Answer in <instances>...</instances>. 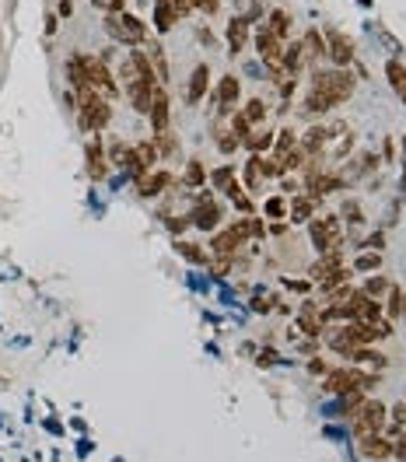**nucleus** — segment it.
Masks as SVG:
<instances>
[{"instance_id":"1","label":"nucleus","mask_w":406,"mask_h":462,"mask_svg":"<svg viewBox=\"0 0 406 462\" xmlns=\"http://www.w3.org/2000/svg\"><path fill=\"white\" fill-rule=\"evenodd\" d=\"M354 95V74L347 67H333V70H312V91L305 99V116H326L329 109L343 105Z\"/></svg>"},{"instance_id":"2","label":"nucleus","mask_w":406,"mask_h":462,"mask_svg":"<svg viewBox=\"0 0 406 462\" xmlns=\"http://www.w3.org/2000/svg\"><path fill=\"white\" fill-rule=\"evenodd\" d=\"M77 116H81L77 123H81L84 133H98L112 123V105L95 88H84V91H77Z\"/></svg>"},{"instance_id":"3","label":"nucleus","mask_w":406,"mask_h":462,"mask_svg":"<svg viewBox=\"0 0 406 462\" xmlns=\"http://www.w3.org/2000/svg\"><path fill=\"white\" fill-rule=\"evenodd\" d=\"M385 417H389V403L385 399H379V396H368L364 403L357 407V413L351 417V431L357 438H364V435H382V427H385Z\"/></svg>"},{"instance_id":"4","label":"nucleus","mask_w":406,"mask_h":462,"mask_svg":"<svg viewBox=\"0 0 406 462\" xmlns=\"http://www.w3.org/2000/svg\"><path fill=\"white\" fill-rule=\"evenodd\" d=\"M308 238L319 253H329V249H343V228L340 218H308Z\"/></svg>"},{"instance_id":"5","label":"nucleus","mask_w":406,"mask_h":462,"mask_svg":"<svg viewBox=\"0 0 406 462\" xmlns=\"http://www.w3.org/2000/svg\"><path fill=\"white\" fill-rule=\"evenodd\" d=\"M84 77H88V88H95L98 95H105V99L120 95L116 77H112V70H109V64H105L102 56H88V53H84Z\"/></svg>"},{"instance_id":"6","label":"nucleus","mask_w":406,"mask_h":462,"mask_svg":"<svg viewBox=\"0 0 406 462\" xmlns=\"http://www.w3.org/2000/svg\"><path fill=\"white\" fill-rule=\"evenodd\" d=\"M189 224L200 228V231H214L221 224V203L211 196V193H200L196 196V207L189 214Z\"/></svg>"},{"instance_id":"7","label":"nucleus","mask_w":406,"mask_h":462,"mask_svg":"<svg viewBox=\"0 0 406 462\" xmlns=\"http://www.w3.org/2000/svg\"><path fill=\"white\" fill-rule=\"evenodd\" d=\"M256 53L263 56L273 70H280V53H284V42L270 32L267 25H259V28H256Z\"/></svg>"},{"instance_id":"8","label":"nucleus","mask_w":406,"mask_h":462,"mask_svg":"<svg viewBox=\"0 0 406 462\" xmlns=\"http://www.w3.org/2000/svg\"><path fill=\"white\" fill-rule=\"evenodd\" d=\"M154 88H158V81H148V77H133V81H126V99H130V105H133L137 112L148 116L151 99H154Z\"/></svg>"},{"instance_id":"9","label":"nucleus","mask_w":406,"mask_h":462,"mask_svg":"<svg viewBox=\"0 0 406 462\" xmlns=\"http://www.w3.org/2000/svg\"><path fill=\"white\" fill-rule=\"evenodd\" d=\"M326 60H333V67H351L354 64V42L343 32H326Z\"/></svg>"},{"instance_id":"10","label":"nucleus","mask_w":406,"mask_h":462,"mask_svg":"<svg viewBox=\"0 0 406 462\" xmlns=\"http://www.w3.org/2000/svg\"><path fill=\"white\" fill-rule=\"evenodd\" d=\"M168 182H172V172L151 168L148 175L137 179V196H140V200H154V196H161V193L168 190Z\"/></svg>"},{"instance_id":"11","label":"nucleus","mask_w":406,"mask_h":462,"mask_svg":"<svg viewBox=\"0 0 406 462\" xmlns=\"http://www.w3.org/2000/svg\"><path fill=\"white\" fill-rule=\"evenodd\" d=\"M298 329L308 336V340H319V336H323V329H326L323 312L315 308V301H312V298H305V305L298 308Z\"/></svg>"},{"instance_id":"12","label":"nucleus","mask_w":406,"mask_h":462,"mask_svg":"<svg viewBox=\"0 0 406 462\" xmlns=\"http://www.w3.org/2000/svg\"><path fill=\"white\" fill-rule=\"evenodd\" d=\"M168 116H172L168 91L158 84V88H154V99H151V109H148V119H151V130H154V133H165V130H168Z\"/></svg>"},{"instance_id":"13","label":"nucleus","mask_w":406,"mask_h":462,"mask_svg":"<svg viewBox=\"0 0 406 462\" xmlns=\"http://www.w3.org/2000/svg\"><path fill=\"white\" fill-rule=\"evenodd\" d=\"M207 88H211V67L207 64H196L193 74H189V84H186V102L196 105L203 95H207Z\"/></svg>"},{"instance_id":"14","label":"nucleus","mask_w":406,"mask_h":462,"mask_svg":"<svg viewBox=\"0 0 406 462\" xmlns=\"http://www.w3.org/2000/svg\"><path fill=\"white\" fill-rule=\"evenodd\" d=\"M392 455V441L382 438V435H364L361 438V459L368 462H385Z\"/></svg>"},{"instance_id":"15","label":"nucleus","mask_w":406,"mask_h":462,"mask_svg":"<svg viewBox=\"0 0 406 462\" xmlns=\"http://www.w3.org/2000/svg\"><path fill=\"white\" fill-rule=\"evenodd\" d=\"M239 95H242L239 77H235V74H224L221 84H217V105H221V116H231V105L239 102Z\"/></svg>"},{"instance_id":"16","label":"nucleus","mask_w":406,"mask_h":462,"mask_svg":"<svg viewBox=\"0 0 406 462\" xmlns=\"http://www.w3.org/2000/svg\"><path fill=\"white\" fill-rule=\"evenodd\" d=\"M84 158H88V175L92 179H105L109 175V162H105V144L95 137L88 147H84Z\"/></svg>"},{"instance_id":"17","label":"nucleus","mask_w":406,"mask_h":462,"mask_svg":"<svg viewBox=\"0 0 406 462\" xmlns=\"http://www.w3.org/2000/svg\"><path fill=\"white\" fill-rule=\"evenodd\" d=\"M315 200L308 196V193H298V196H291L287 200V214H291V224H308V218L315 214Z\"/></svg>"},{"instance_id":"18","label":"nucleus","mask_w":406,"mask_h":462,"mask_svg":"<svg viewBox=\"0 0 406 462\" xmlns=\"http://www.w3.org/2000/svg\"><path fill=\"white\" fill-rule=\"evenodd\" d=\"M249 25H252V21H249L245 14H239V18L228 21V36H224V39H228V49H231V53H242V46H245V39H249Z\"/></svg>"},{"instance_id":"19","label":"nucleus","mask_w":406,"mask_h":462,"mask_svg":"<svg viewBox=\"0 0 406 462\" xmlns=\"http://www.w3.org/2000/svg\"><path fill=\"white\" fill-rule=\"evenodd\" d=\"M340 266H347L343 263V253L340 249H329V253H323L315 263H312V281H323V277H329V273H336Z\"/></svg>"},{"instance_id":"20","label":"nucleus","mask_w":406,"mask_h":462,"mask_svg":"<svg viewBox=\"0 0 406 462\" xmlns=\"http://www.w3.org/2000/svg\"><path fill=\"white\" fill-rule=\"evenodd\" d=\"M385 81L406 105V67H403V60H385Z\"/></svg>"},{"instance_id":"21","label":"nucleus","mask_w":406,"mask_h":462,"mask_svg":"<svg viewBox=\"0 0 406 462\" xmlns=\"http://www.w3.org/2000/svg\"><path fill=\"white\" fill-rule=\"evenodd\" d=\"M301 67H305V49H301V42H291V46H284V53H280V70L295 77Z\"/></svg>"},{"instance_id":"22","label":"nucleus","mask_w":406,"mask_h":462,"mask_svg":"<svg viewBox=\"0 0 406 462\" xmlns=\"http://www.w3.org/2000/svg\"><path fill=\"white\" fill-rule=\"evenodd\" d=\"M368 399V392L364 389H347V392H340V403H336V413L340 417H354L357 413V407Z\"/></svg>"},{"instance_id":"23","label":"nucleus","mask_w":406,"mask_h":462,"mask_svg":"<svg viewBox=\"0 0 406 462\" xmlns=\"http://www.w3.org/2000/svg\"><path fill=\"white\" fill-rule=\"evenodd\" d=\"M351 361H354V364H368V368H375V372H382V368H389V357H385L382 350H375L371 344H368V347H357Z\"/></svg>"},{"instance_id":"24","label":"nucleus","mask_w":406,"mask_h":462,"mask_svg":"<svg viewBox=\"0 0 406 462\" xmlns=\"http://www.w3.org/2000/svg\"><path fill=\"white\" fill-rule=\"evenodd\" d=\"M267 28L280 39V42H287V36H291V14H287L284 8H273L270 11V18H267Z\"/></svg>"},{"instance_id":"25","label":"nucleus","mask_w":406,"mask_h":462,"mask_svg":"<svg viewBox=\"0 0 406 462\" xmlns=\"http://www.w3.org/2000/svg\"><path fill=\"white\" fill-rule=\"evenodd\" d=\"M301 49H305V56H312V60H326V36L319 32V28H308L305 39H301Z\"/></svg>"},{"instance_id":"26","label":"nucleus","mask_w":406,"mask_h":462,"mask_svg":"<svg viewBox=\"0 0 406 462\" xmlns=\"http://www.w3.org/2000/svg\"><path fill=\"white\" fill-rule=\"evenodd\" d=\"M67 81H70L74 91H84V88H88V77H84V53H74V56L67 60Z\"/></svg>"},{"instance_id":"27","label":"nucleus","mask_w":406,"mask_h":462,"mask_svg":"<svg viewBox=\"0 0 406 462\" xmlns=\"http://www.w3.org/2000/svg\"><path fill=\"white\" fill-rule=\"evenodd\" d=\"M172 25H176V11H172V0H154V28L165 36V32H172Z\"/></svg>"},{"instance_id":"28","label":"nucleus","mask_w":406,"mask_h":462,"mask_svg":"<svg viewBox=\"0 0 406 462\" xmlns=\"http://www.w3.org/2000/svg\"><path fill=\"white\" fill-rule=\"evenodd\" d=\"M403 308H406V294L392 284V287H389V301H385V308H382V316H385V319H403Z\"/></svg>"},{"instance_id":"29","label":"nucleus","mask_w":406,"mask_h":462,"mask_svg":"<svg viewBox=\"0 0 406 462\" xmlns=\"http://www.w3.org/2000/svg\"><path fill=\"white\" fill-rule=\"evenodd\" d=\"M389 287H392V281H389V277H382V273H371L368 281H364V287H361V291H364L368 298H375V301H379L382 294H389Z\"/></svg>"},{"instance_id":"30","label":"nucleus","mask_w":406,"mask_h":462,"mask_svg":"<svg viewBox=\"0 0 406 462\" xmlns=\"http://www.w3.org/2000/svg\"><path fill=\"white\" fill-rule=\"evenodd\" d=\"M379 266H382V253H379V249H368V253H361V256L354 259L351 270H357V273H375Z\"/></svg>"},{"instance_id":"31","label":"nucleus","mask_w":406,"mask_h":462,"mask_svg":"<svg viewBox=\"0 0 406 462\" xmlns=\"http://www.w3.org/2000/svg\"><path fill=\"white\" fill-rule=\"evenodd\" d=\"M224 193H228V200H231V203H235V207H239L242 214H252V210H256V207H252V200H249V193H245V190L239 186V179H235V182H231V186H228Z\"/></svg>"},{"instance_id":"32","label":"nucleus","mask_w":406,"mask_h":462,"mask_svg":"<svg viewBox=\"0 0 406 462\" xmlns=\"http://www.w3.org/2000/svg\"><path fill=\"white\" fill-rule=\"evenodd\" d=\"M126 154H130V144H123V140H109V147H105V162H109V165H120V168H123Z\"/></svg>"},{"instance_id":"33","label":"nucleus","mask_w":406,"mask_h":462,"mask_svg":"<svg viewBox=\"0 0 406 462\" xmlns=\"http://www.w3.org/2000/svg\"><path fill=\"white\" fill-rule=\"evenodd\" d=\"M267 112H270V109H267V102H263V99H249V102H245V109H242V116L252 123V127H256V123H263V119H267Z\"/></svg>"},{"instance_id":"34","label":"nucleus","mask_w":406,"mask_h":462,"mask_svg":"<svg viewBox=\"0 0 406 462\" xmlns=\"http://www.w3.org/2000/svg\"><path fill=\"white\" fill-rule=\"evenodd\" d=\"M228 130L235 133V137H239V144H242V140L252 133V123H249L242 112H231V119H228Z\"/></svg>"},{"instance_id":"35","label":"nucleus","mask_w":406,"mask_h":462,"mask_svg":"<svg viewBox=\"0 0 406 462\" xmlns=\"http://www.w3.org/2000/svg\"><path fill=\"white\" fill-rule=\"evenodd\" d=\"M242 144H245V147H249L252 154H263V151H267V147L273 144V133H270V130H263V133H249V137H245Z\"/></svg>"},{"instance_id":"36","label":"nucleus","mask_w":406,"mask_h":462,"mask_svg":"<svg viewBox=\"0 0 406 462\" xmlns=\"http://www.w3.org/2000/svg\"><path fill=\"white\" fill-rule=\"evenodd\" d=\"M245 186H249V190H259V186H263V172H259V154H252L249 165H245Z\"/></svg>"},{"instance_id":"37","label":"nucleus","mask_w":406,"mask_h":462,"mask_svg":"<svg viewBox=\"0 0 406 462\" xmlns=\"http://www.w3.org/2000/svg\"><path fill=\"white\" fill-rule=\"evenodd\" d=\"M186 182H189V186H203V182H207V168H203L200 158H193L186 165Z\"/></svg>"},{"instance_id":"38","label":"nucleus","mask_w":406,"mask_h":462,"mask_svg":"<svg viewBox=\"0 0 406 462\" xmlns=\"http://www.w3.org/2000/svg\"><path fill=\"white\" fill-rule=\"evenodd\" d=\"M176 249H179V256L189 259V263H207V253H203L200 245H193V242H179Z\"/></svg>"},{"instance_id":"39","label":"nucleus","mask_w":406,"mask_h":462,"mask_svg":"<svg viewBox=\"0 0 406 462\" xmlns=\"http://www.w3.org/2000/svg\"><path fill=\"white\" fill-rule=\"evenodd\" d=\"M263 214H267V218H273V221H280L284 214H287V196H270L263 203Z\"/></svg>"},{"instance_id":"40","label":"nucleus","mask_w":406,"mask_h":462,"mask_svg":"<svg viewBox=\"0 0 406 462\" xmlns=\"http://www.w3.org/2000/svg\"><path fill=\"white\" fill-rule=\"evenodd\" d=\"M295 147H298V137H295V130H280V133H277V144H273L277 158H280V154H287V151H295Z\"/></svg>"},{"instance_id":"41","label":"nucleus","mask_w":406,"mask_h":462,"mask_svg":"<svg viewBox=\"0 0 406 462\" xmlns=\"http://www.w3.org/2000/svg\"><path fill=\"white\" fill-rule=\"evenodd\" d=\"M211 179H214V186H217V190H228L231 182H235V168H231V165H221V168H214V172H211Z\"/></svg>"},{"instance_id":"42","label":"nucleus","mask_w":406,"mask_h":462,"mask_svg":"<svg viewBox=\"0 0 406 462\" xmlns=\"http://www.w3.org/2000/svg\"><path fill=\"white\" fill-rule=\"evenodd\" d=\"M340 214H343V221H351V224H361V221H364V214H361V203H357V200H343Z\"/></svg>"},{"instance_id":"43","label":"nucleus","mask_w":406,"mask_h":462,"mask_svg":"<svg viewBox=\"0 0 406 462\" xmlns=\"http://www.w3.org/2000/svg\"><path fill=\"white\" fill-rule=\"evenodd\" d=\"M235 147H239V137L231 133V130H224V127H217V151L221 154H231Z\"/></svg>"},{"instance_id":"44","label":"nucleus","mask_w":406,"mask_h":462,"mask_svg":"<svg viewBox=\"0 0 406 462\" xmlns=\"http://www.w3.org/2000/svg\"><path fill=\"white\" fill-rule=\"evenodd\" d=\"M92 4H95L98 11H105V14H120V11H126V8H123L126 0H92Z\"/></svg>"},{"instance_id":"45","label":"nucleus","mask_w":406,"mask_h":462,"mask_svg":"<svg viewBox=\"0 0 406 462\" xmlns=\"http://www.w3.org/2000/svg\"><path fill=\"white\" fill-rule=\"evenodd\" d=\"M392 459L396 462H406V431H399V435L392 438Z\"/></svg>"},{"instance_id":"46","label":"nucleus","mask_w":406,"mask_h":462,"mask_svg":"<svg viewBox=\"0 0 406 462\" xmlns=\"http://www.w3.org/2000/svg\"><path fill=\"white\" fill-rule=\"evenodd\" d=\"M287 291H295V294H308L312 291V281H305V277H295V281H291V277H287Z\"/></svg>"},{"instance_id":"47","label":"nucleus","mask_w":406,"mask_h":462,"mask_svg":"<svg viewBox=\"0 0 406 462\" xmlns=\"http://www.w3.org/2000/svg\"><path fill=\"white\" fill-rule=\"evenodd\" d=\"M172 11H176V18H186L196 11V0H172Z\"/></svg>"},{"instance_id":"48","label":"nucleus","mask_w":406,"mask_h":462,"mask_svg":"<svg viewBox=\"0 0 406 462\" xmlns=\"http://www.w3.org/2000/svg\"><path fill=\"white\" fill-rule=\"evenodd\" d=\"M326 372H329V364H326L323 357H312V361H308V375H315V378H323Z\"/></svg>"},{"instance_id":"49","label":"nucleus","mask_w":406,"mask_h":462,"mask_svg":"<svg viewBox=\"0 0 406 462\" xmlns=\"http://www.w3.org/2000/svg\"><path fill=\"white\" fill-rule=\"evenodd\" d=\"M189 228V214H186V218H168V231L172 235H182Z\"/></svg>"},{"instance_id":"50","label":"nucleus","mask_w":406,"mask_h":462,"mask_svg":"<svg viewBox=\"0 0 406 462\" xmlns=\"http://www.w3.org/2000/svg\"><path fill=\"white\" fill-rule=\"evenodd\" d=\"M217 8H221V0H196V11H203V14H217Z\"/></svg>"},{"instance_id":"51","label":"nucleus","mask_w":406,"mask_h":462,"mask_svg":"<svg viewBox=\"0 0 406 462\" xmlns=\"http://www.w3.org/2000/svg\"><path fill=\"white\" fill-rule=\"evenodd\" d=\"M252 308H256V312H270V308H277V301L273 298H256Z\"/></svg>"},{"instance_id":"52","label":"nucleus","mask_w":406,"mask_h":462,"mask_svg":"<svg viewBox=\"0 0 406 462\" xmlns=\"http://www.w3.org/2000/svg\"><path fill=\"white\" fill-rule=\"evenodd\" d=\"M280 186H284V193H291V196H295L301 182H298V179H287V175H280Z\"/></svg>"},{"instance_id":"53","label":"nucleus","mask_w":406,"mask_h":462,"mask_svg":"<svg viewBox=\"0 0 406 462\" xmlns=\"http://www.w3.org/2000/svg\"><path fill=\"white\" fill-rule=\"evenodd\" d=\"M392 420L406 427V403H396V407H392Z\"/></svg>"},{"instance_id":"54","label":"nucleus","mask_w":406,"mask_h":462,"mask_svg":"<svg viewBox=\"0 0 406 462\" xmlns=\"http://www.w3.org/2000/svg\"><path fill=\"white\" fill-rule=\"evenodd\" d=\"M74 14V0H60V18H70Z\"/></svg>"},{"instance_id":"55","label":"nucleus","mask_w":406,"mask_h":462,"mask_svg":"<svg viewBox=\"0 0 406 462\" xmlns=\"http://www.w3.org/2000/svg\"><path fill=\"white\" fill-rule=\"evenodd\" d=\"M267 231H270V235H287V224H284V221H273Z\"/></svg>"},{"instance_id":"56","label":"nucleus","mask_w":406,"mask_h":462,"mask_svg":"<svg viewBox=\"0 0 406 462\" xmlns=\"http://www.w3.org/2000/svg\"><path fill=\"white\" fill-rule=\"evenodd\" d=\"M46 36H56V14L46 18Z\"/></svg>"},{"instance_id":"57","label":"nucleus","mask_w":406,"mask_h":462,"mask_svg":"<svg viewBox=\"0 0 406 462\" xmlns=\"http://www.w3.org/2000/svg\"><path fill=\"white\" fill-rule=\"evenodd\" d=\"M392 154H396V147H392V140H385V151H382V158H385V162H392Z\"/></svg>"},{"instance_id":"58","label":"nucleus","mask_w":406,"mask_h":462,"mask_svg":"<svg viewBox=\"0 0 406 462\" xmlns=\"http://www.w3.org/2000/svg\"><path fill=\"white\" fill-rule=\"evenodd\" d=\"M399 186H403V200H406V172H403V179H399Z\"/></svg>"},{"instance_id":"59","label":"nucleus","mask_w":406,"mask_h":462,"mask_svg":"<svg viewBox=\"0 0 406 462\" xmlns=\"http://www.w3.org/2000/svg\"><path fill=\"white\" fill-rule=\"evenodd\" d=\"M403 162H406V137H403Z\"/></svg>"}]
</instances>
